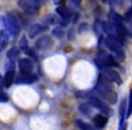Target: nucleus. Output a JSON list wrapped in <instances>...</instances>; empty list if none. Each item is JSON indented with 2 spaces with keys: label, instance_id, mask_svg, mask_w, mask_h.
<instances>
[{
  "label": "nucleus",
  "instance_id": "6",
  "mask_svg": "<svg viewBox=\"0 0 132 130\" xmlns=\"http://www.w3.org/2000/svg\"><path fill=\"white\" fill-rule=\"evenodd\" d=\"M89 104L93 107V108H98L100 111H101L103 114H105L107 116H111L113 114V111L111 110V108H110V107L106 103H104L102 100H101L98 98L95 97L90 98V101H89Z\"/></svg>",
  "mask_w": 132,
  "mask_h": 130
},
{
  "label": "nucleus",
  "instance_id": "18",
  "mask_svg": "<svg viewBox=\"0 0 132 130\" xmlns=\"http://www.w3.org/2000/svg\"><path fill=\"white\" fill-rule=\"evenodd\" d=\"M104 99H106L110 104H115L118 100V95L115 91L111 90V91H110L106 96H105Z\"/></svg>",
  "mask_w": 132,
  "mask_h": 130
},
{
  "label": "nucleus",
  "instance_id": "9",
  "mask_svg": "<svg viewBox=\"0 0 132 130\" xmlns=\"http://www.w3.org/2000/svg\"><path fill=\"white\" fill-rule=\"evenodd\" d=\"M38 80V77L32 73H22L15 79L16 84H31Z\"/></svg>",
  "mask_w": 132,
  "mask_h": 130
},
{
  "label": "nucleus",
  "instance_id": "40",
  "mask_svg": "<svg viewBox=\"0 0 132 130\" xmlns=\"http://www.w3.org/2000/svg\"><path fill=\"white\" fill-rule=\"evenodd\" d=\"M130 1H131V2H132V0H130Z\"/></svg>",
  "mask_w": 132,
  "mask_h": 130
},
{
  "label": "nucleus",
  "instance_id": "23",
  "mask_svg": "<svg viewBox=\"0 0 132 130\" xmlns=\"http://www.w3.org/2000/svg\"><path fill=\"white\" fill-rule=\"evenodd\" d=\"M127 116L126 117L128 118V117L131 116L132 114V89H130L129 90V98H128V108H127Z\"/></svg>",
  "mask_w": 132,
  "mask_h": 130
},
{
  "label": "nucleus",
  "instance_id": "37",
  "mask_svg": "<svg viewBox=\"0 0 132 130\" xmlns=\"http://www.w3.org/2000/svg\"><path fill=\"white\" fill-rule=\"evenodd\" d=\"M116 3H119V2H120V5H121V3H122V0H114Z\"/></svg>",
  "mask_w": 132,
  "mask_h": 130
},
{
  "label": "nucleus",
  "instance_id": "16",
  "mask_svg": "<svg viewBox=\"0 0 132 130\" xmlns=\"http://www.w3.org/2000/svg\"><path fill=\"white\" fill-rule=\"evenodd\" d=\"M123 26H124V31L126 33V35L132 38V21L123 18Z\"/></svg>",
  "mask_w": 132,
  "mask_h": 130
},
{
  "label": "nucleus",
  "instance_id": "35",
  "mask_svg": "<svg viewBox=\"0 0 132 130\" xmlns=\"http://www.w3.org/2000/svg\"><path fill=\"white\" fill-rule=\"evenodd\" d=\"M63 1H64V0H54V4L55 5H58V6H59V5L62 4Z\"/></svg>",
  "mask_w": 132,
  "mask_h": 130
},
{
  "label": "nucleus",
  "instance_id": "17",
  "mask_svg": "<svg viewBox=\"0 0 132 130\" xmlns=\"http://www.w3.org/2000/svg\"><path fill=\"white\" fill-rule=\"evenodd\" d=\"M20 55V51L18 50L17 47H12L9 51L6 53V57L9 60H15Z\"/></svg>",
  "mask_w": 132,
  "mask_h": 130
},
{
  "label": "nucleus",
  "instance_id": "20",
  "mask_svg": "<svg viewBox=\"0 0 132 130\" xmlns=\"http://www.w3.org/2000/svg\"><path fill=\"white\" fill-rule=\"evenodd\" d=\"M64 33H64V30L62 29V26H56L52 31V34L58 39H62L64 36Z\"/></svg>",
  "mask_w": 132,
  "mask_h": 130
},
{
  "label": "nucleus",
  "instance_id": "12",
  "mask_svg": "<svg viewBox=\"0 0 132 130\" xmlns=\"http://www.w3.org/2000/svg\"><path fill=\"white\" fill-rule=\"evenodd\" d=\"M107 123H108V117L102 114H98L93 117V124L97 128H103Z\"/></svg>",
  "mask_w": 132,
  "mask_h": 130
},
{
  "label": "nucleus",
  "instance_id": "3",
  "mask_svg": "<svg viewBox=\"0 0 132 130\" xmlns=\"http://www.w3.org/2000/svg\"><path fill=\"white\" fill-rule=\"evenodd\" d=\"M95 90L103 99H104L105 96H106L109 92L112 90L110 81H109L103 74L102 75H100L99 79H98V82L95 86Z\"/></svg>",
  "mask_w": 132,
  "mask_h": 130
},
{
  "label": "nucleus",
  "instance_id": "15",
  "mask_svg": "<svg viewBox=\"0 0 132 130\" xmlns=\"http://www.w3.org/2000/svg\"><path fill=\"white\" fill-rule=\"evenodd\" d=\"M15 81V71L14 70H8L6 72V75L4 78V84L6 88H9L13 82Z\"/></svg>",
  "mask_w": 132,
  "mask_h": 130
},
{
  "label": "nucleus",
  "instance_id": "32",
  "mask_svg": "<svg viewBox=\"0 0 132 130\" xmlns=\"http://www.w3.org/2000/svg\"><path fill=\"white\" fill-rule=\"evenodd\" d=\"M8 98L4 93H0V102H7Z\"/></svg>",
  "mask_w": 132,
  "mask_h": 130
},
{
  "label": "nucleus",
  "instance_id": "2",
  "mask_svg": "<svg viewBox=\"0 0 132 130\" xmlns=\"http://www.w3.org/2000/svg\"><path fill=\"white\" fill-rule=\"evenodd\" d=\"M94 62L101 69L105 67H119V63L115 60V58L104 51H101L98 53V58Z\"/></svg>",
  "mask_w": 132,
  "mask_h": 130
},
{
  "label": "nucleus",
  "instance_id": "10",
  "mask_svg": "<svg viewBox=\"0 0 132 130\" xmlns=\"http://www.w3.org/2000/svg\"><path fill=\"white\" fill-rule=\"evenodd\" d=\"M19 70L22 73H32L34 65L29 59H22L18 62Z\"/></svg>",
  "mask_w": 132,
  "mask_h": 130
},
{
  "label": "nucleus",
  "instance_id": "4",
  "mask_svg": "<svg viewBox=\"0 0 132 130\" xmlns=\"http://www.w3.org/2000/svg\"><path fill=\"white\" fill-rule=\"evenodd\" d=\"M18 6L28 15H35L38 12L40 4L34 0H19Z\"/></svg>",
  "mask_w": 132,
  "mask_h": 130
},
{
  "label": "nucleus",
  "instance_id": "1",
  "mask_svg": "<svg viewBox=\"0 0 132 130\" xmlns=\"http://www.w3.org/2000/svg\"><path fill=\"white\" fill-rule=\"evenodd\" d=\"M1 19H2L5 27L7 29L8 33L12 36L15 37L19 34L21 31L20 24H19L18 21L15 16H13L12 15H6L1 17Z\"/></svg>",
  "mask_w": 132,
  "mask_h": 130
},
{
  "label": "nucleus",
  "instance_id": "11",
  "mask_svg": "<svg viewBox=\"0 0 132 130\" xmlns=\"http://www.w3.org/2000/svg\"><path fill=\"white\" fill-rule=\"evenodd\" d=\"M47 29V26H44L41 24H33L31 26L29 30V36L30 38H35L36 35L40 34L42 32L45 31Z\"/></svg>",
  "mask_w": 132,
  "mask_h": 130
},
{
  "label": "nucleus",
  "instance_id": "31",
  "mask_svg": "<svg viewBox=\"0 0 132 130\" xmlns=\"http://www.w3.org/2000/svg\"><path fill=\"white\" fill-rule=\"evenodd\" d=\"M69 18H62V20L61 21V25L63 26V27H65V26H67L69 24Z\"/></svg>",
  "mask_w": 132,
  "mask_h": 130
},
{
  "label": "nucleus",
  "instance_id": "28",
  "mask_svg": "<svg viewBox=\"0 0 132 130\" xmlns=\"http://www.w3.org/2000/svg\"><path fill=\"white\" fill-rule=\"evenodd\" d=\"M27 54L29 55L30 57H32V58L35 59V60H37V58H38V57H37V55H36V53H35V51H34L33 49H29Z\"/></svg>",
  "mask_w": 132,
  "mask_h": 130
},
{
  "label": "nucleus",
  "instance_id": "30",
  "mask_svg": "<svg viewBox=\"0 0 132 130\" xmlns=\"http://www.w3.org/2000/svg\"><path fill=\"white\" fill-rule=\"evenodd\" d=\"M46 20H47V22L49 23V24H53L55 23V17H53V15H48V16L46 17Z\"/></svg>",
  "mask_w": 132,
  "mask_h": 130
},
{
  "label": "nucleus",
  "instance_id": "7",
  "mask_svg": "<svg viewBox=\"0 0 132 130\" xmlns=\"http://www.w3.org/2000/svg\"><path fill=\"white\" fill-rule=\"evenodd\" d=\"M101 70H102V74L110 81L115 82L116 84H118V85L122 84V80H121V77L119 76V74L116 71L112 70L110 67H105V68H102Z\"/></svg>",
  "mask_w": 132,
  "mask_h": 130
},
{
  "label": "nucleus",
  "instance_id": "22",
  "mask_svg": "<svg viewBox=\"0 0 132 130\" xmlns=\"http://www.w3.org/2000/svg\"><path fill=\"white\" fill-rule=\"evenodd\" d=\"M19 45H20L21 50L24 51V53H28V51H29V46H28V41L26 36L22 37V39L20 40V42H19Z\"/></svg>",
  "mask_w": 132,
  "mask_h": 130
},
{
  "label": "nucleus",
  "instance_id": "25",
  "mask_svg": "<svg viewBox=\"0 0 132 130\" xmlns=\"http://www.w3.org/2000/svg\"><path fill=\"white\" fill-rule=\"evenodd\" d=\"M79 109L81 113L84 114V115H86V116H89L90 113H92V109H90V108H89V106H87L86 104H81L79 106Z\"/></svg>",
  "mask_w": 132,
  "mask_h": 130
},
{
  "label": "nucleus",
  "instance_id": "21",
  "mask_svg": "<svg viewBox=\"0 0 132 130\" xmlns=\"http://www.w3.org/2000/svg\"><path fill=\"white\" fill-rule=\"evenodd\" d=\"M94 32L97 33L98 35H100L101 33V32L103 31V22H101L100 19H97L94 23V26H93Z\"/></svg>",
  "mask_w": 132,
  "mask_h": 130
},
{
  "label": "nucleus",
  "instance_id": "39",
  "mask_svg": "<svg viewBox=\"0 0 132 130\" xmlns=\"http://www.w3.org/2000/svg\"><path fill=\"white\" fill-rule=\"evenodd\" d=\"M0 80H1V75H0Z\"/></svg>",
  "mask_w": 132,
  "mask_h": 130
},
{
  "label": "nucleus",
  "instance_id": "5",
  "mask_svg": "<svg viewBox=\"0 0 132 130\" xmlns=\"http://www.w3.org/2000/svg\"><path fill=\"white\" fill-rule=\"evenodd\" d=\"M105 44L110 51H113L118 60L123 62L125 60V53H123L122 49H121L120 44H119L118 42H116L115 41H113L110 38H108L105 40Z\"/></svg>",
  "mask_w": 132,
  "mask_h": 130
},
{
  "label": "nucleus",
  "instance_id": "36",
  "mask_svg": "<svg viewBox=\"0 0 132 130\" xmlns=\"http://www.w3.org/2000/svg\"><path fill=\"white\" fill-rule=\"evenodd\" d=\"M34 1H35L36 3H38V4H40L41 2H44V1H45V0H34Z\"/></svg>",
  "mask_w": 132,
  "mask_h": 130
},
{
  "label": "nucleus",
  "instance_id": "27",
  "mask_svg": "<svg viewBox=\"0 0 132 130\" xmlns=\"http://www.w3.org/2000/svg\"><path fill=\"white\" fill-rule=\"evenodd\" d=\"M124 18L132 21V7H130L129 9L126 12V14H125V15H124Z\"/></svg>",
  "mask_w": 132,
  "mask_h": 130
},
{
  "label": "nucleus",
  "instance_id": "34",
  "mask_svg": "<svg viewBox=\"0 0 132 130\" xmlns=\"http://www.w3.org/2000/svg\"><path fill=\"white\" fill-rule=\"evenodd\" d=\"M81 0H70V3L72 6H78Z\"/></svg>",
  "mask_w": 132,
  "mask_h": 130
},
{
  "label": "nucleus",
  "instance_id": "26",
  "mask_svg": "<svg viewBox=\"0 0 132 130\" xmlns=\"http://www.w3.org/2000/svg\"><path fill=\"white\" fill-rule=\"evenodd\" d=\"M90 92H87V91H78L76 92V97L78 98H87L90 96Z\"/></svg>",
  "mask_w": 132,
  "mask_h": 130
},
{
  "label": "nucleus",
  "instance_id": "19",
  "mask_svg": "<svg viewBox=\"0 0 132 130\" xmlns=\"http://www.w3.org/2000/svg\"><path fill=\"white\" fill-rule=\"evenodd\" d=\"M9 37L6 31L0 32V49H3L7 44Z\"/></svg>",
  "mask_w": 132,
  "mask_h": 130
},
{
  "label": "nucleus",
  "instance_id": "13",
  "mask_svg": "<svg viewBox=\"0 0 132 130\" xmlns=\"http://www.w3.org/2000/svg\"><path fill=\"white\" fill-rule=\"evenodd\" d=\"M55 11H56L57 15H60L62 18H70L71 15H72V10L66 6H58Z\"/></svg>",
  "mask_w": 132,
  "mask_h": 130
},
{
  "label": "nucleus",
  "instance_id": "29",
  "mask_svg": "<svg viewBox=\"0 0 132 130\" xmlns=\"http://www.w3.org/2000/svg\"><path fill=\"white\" fill-rule=\"evenodd\" d=\"M87 29H88V25H87L86 24H81V25L79 26V33H83V32L87 31Z\"/></svg>",
  "mask_w": 132,
  "mask_h": 130
},
{
  "label": "nucleus",
  "instance_id": "24",
  "mask_svg": "<svg viewBox=\"0 0 132 130\" xmlns=\"http://www.w3.org/2000/svg\"><path fill=\"white\" fill-rule=\"evenodd\" d=\"M76 125H77L78 127L81 128V129H82V130H88V129L92 130V126H90V125L83 122L82 120H80V119H77V120H76Z\"/></svg>",
  "mask_w": 132,
  "mask_h": 130
},
{
  "label": "nucleus",
  "instance_id": "8",
  "mask_svg": "<svg viewBox=\"0 0 132 130\" xmlns=\"http://www.w3.org/2000/svg\"><path fill=\"white\" fill-rule=\"evenodd\" d=\"M53 40L49 35H44V36H42L35 42V46L40 51H44V50L49 49L53 45Z\"/></svg>",
  "mask_w": 132,
  "mask_h": 130
},
{
  "label": "nucleus",
  "instance_id": "33",
  "mask_svg": "<svg viewBox=\"0 0 132 130\" xmlns=\"http://www.w3.org/2000/svg\"><path fill=\"white\" fill-rule=\"evenodd\" d=\"M67 34H68V38L70 39V40H72V39L74 38V31H73V29H72V28H71V29L68 31V33H67Z\"/></svg>",
  "mask_w": 132,
  "mask_h": 130
},
{
  "label": "nucleus",
  "instance_id": "14",
  "mask_svg": "<svg viewBox=\"0 0 132 130\" xmlns=\"http://www.w3.org/2000/svg\"><path fill=\"white\" fill-rule=\"evenodd\" d=\"M126 106H127L126 101H125V100L121 101V104H120V106H119V117H120V122H119V129H122V128H123L124 121H125V118H126V117H125V116L127 115Z\"/></svg>",
  "mask_w": 132,
  "mask_h": 130
},
{
  "label": "nucleus",
  "instance_id": "38",
  "mask_svg": "<svg viewBox=\"0 0 132 130\" xmlns=\"http://www.w3.org/2000/svg\"><path fill=\"white\" fill-rule=\"evenodd\" d=\"M101 1H102L103 3H107V2H108V0H101Z\"/></svg>",
  "mask_w": 132,
  "mask_h": 130
}]
</instances>
